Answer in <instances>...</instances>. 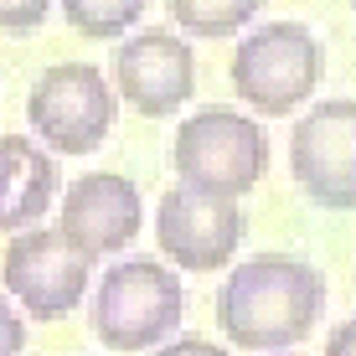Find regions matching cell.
I'll list each match as a JSON object with an SVG mask.
<instances>
[{
    "instance_id": "15",
    "label": "cell",
    "mask_w": 356,
    "mask_h": 356,
    "mask_svg": "<svg viewBox=\"0 0 356 356\" xmlns=\"http://www.w3.org/2000/svg\"><path fill=\"white\" fill-rule=\"evenodd\" d=\"M21 346H26V315L0 294V356H21Z\"/></svg>"
},
{
    "instance_id": "6",
    "label": "cell",
    "mask_w": 356,
    "mask_h": 356,
    "mask_svg": "<svg viewBox=\"0 0 356 356\" xmlns=\"http://www.w3.org/2000/svg\"><path fill=\"white\" fill-rule=\"evenodd\" d=\"M88 279H93V259L63 227L36 222L26 232H10L6 253H0V284L26 321H63L88 294Z\"/></svg>"
},
{
    "instance_id": "17",
    "label": "cell",
    "mask_w": 356,
    "mask_h": 356,
    "mask_svg": "<svg viewBox=\"0 0 356 356\" xmlns=\"http://www.w3.org/2000/svg\"><path fill=\"white\" fill-rule=\"evenodd\" d=\"M325 356H356V315H351V321H341V325H330Z\"/></svg>"
},
{
    "instance_id": "14",
    "label": "cell",
    "mask_w": 356,
    "mask_h": 356,
    "mask_svg": "<svg viewBox=\"0 0 356 356\" xmlns=\"http://www.w3.org/2000/svg\"><path fill=\"white\" fill-rule=\"evenodd\" d=\"M52 0H0V31L6 36H31L47 21Z\"/></svg>"
},
{
    "instance_id": "10",
    "label": "cell",
    "mask_w": 356,
    "mask_h": 356,
    "mask_svg": "<svg viewBox=\"0 0 356 356\" xmlns=\"http://www.w3.org/2000/svg\"><path fill=\"white\" fill-rule=\"evenodd\" d=\"M72 243L98 264V259H114L134 243V232L145 227V202L140 186L119 170H88L63 191V222Z\"/></svg>"
},
{
    "instance_id": "1",
    "label": "cell",
    "mask_w": 356,
    "mask_h": 356,
    "mask_svg": "<svg viewBox=\"0 0 356 356\" xmlns=\"http://www.w3.org/2000/svg\"><path fill=\"white\" fill-rule=\"evenodd\" d=\"M325 310V274L294 253H259L232 264L217 289V325L238 351H289Z\"/></svg>"
},
{
    "instance_id": "9",
    "label": "cell",
    "mask_w": 356,
    "mask_h": 356,
    "mask_svg": "<svg viewBox=\"0 0 356 356\" xmlns=\"http://www.w3.org/2000/svg\"><path fill=\"white\" fill-rule=\"evenodd\" d=\"M196 88V57L191 42H181L176 31H134L124 36L114 57V93L129 108H140L145 119H165Z\"/></svg>"
},
{
    "instance_id": "18",
    "label": "cell",
    "mask_w": 356,
    "mask_h": 356,
    "mask_svg": "<svg viewBox=\"0 0 356 356\" xmlns=\"http://www.w3.org/2000/svg\"><path fill=\"white\" fill-rule=\"evenodd\" d=\"M351 6H356V0H351Z\"/></svg>"
},
{
    "instance_id": "13",
    "label": "cell",
    "mask_w": 356,
    "mask_h": 356,
    "mask_svg": "<svg viewBox=\"0 0 356 356\" xmlns=\"http://www.w3.org/2000/svg\"><path fill=\"white\" fill-rule=\"evenodd\" d=\"M145 6L150 0H63V16L78 36L108 42V36H124L129 26H140Z\"/></svg>"
},
{
    "instance_id": "2",
    "label": "cell",
    "mask_w": 356,
    "mask_h": 356,
    "mask_svg": "<svg viewBox=\"0 0 356 356\" xmlns=\"http://www.w3.org/2000/svg\"><path fill=\"white\" fill-rule=\"evenodd\" d=\"M170 165H176L181 186L238 202L268 176V134L259 119L227 104L196 108L191 119H181L176 140H170Z\"/></svg>"
},
{
    "instance_id": "16",
    "label": "cell",
    "mask_w": 356,
    "mask_h": 356,
    "mask_svg": "<svg viewBox=\"0 0 356 356\" xmlns=\"http://www.w3.org/2000/svg\"><path fill=\"white\" fill-rule=\"evenodd\" d=\"M155 356H227L217 341H207V336H181V341H165Z\"/></svg>"
},
{
    "instance_id": "8",
    "label": "cell",
    "mask_w": 356,
    "mask_h": 356,
    "mask_svg": "<svg viewBox=\"0 0 356 356\" xmlns=\"http://www.w3.org/2000/svg\"><path fill=\"white\" fill-rule=\"evenodd\" d=\"M243 232V207L232 196H212L196 186H170L155 207V243L176 268L186 274H217V268L232 264Z\"/></svg>"
},
{
    "instance_id": "3",
    "label": "cell",
    "mask_w": 356,
    "mask_h": 356,
    "mask_svg": "<svg viewBox=\"0 0 356 356\" xmlns=\"http://www.w3.org/2000/svg\"><path fill=\"white\" fill-rule=\"evenodd\" d=\"M232 93L259 114H294L310 104V93L325 78V47L305 21H274L253 26L232 47Z\"/></svg>"
},
{
    "instance_id": "11",
    "label": "cell",
    "mask_w": 356,
    "mask_h": 356,
    "mask_svg": "<svg viewBox=\"0 0 356 356\" xmlns=\"http://www.w3.org/2000/svg\"><path fill=\"white\" fill-rule=\"evenodd\" d=\"M63 191L52 150L26 134H0V232H26Z\"/></svg>"
},
{
    "instance_id": "12",
    "label": "cell",
    "mask_w": 356,
    "mask_h": 356,
    "mask_svg": "<svg viewBox=\"0 0 356 356\" xmlns=\"http://www.w3.org/2000/svg\"><path fill=\"white\" fill-rule=\"evenodd\" d=\"M165 6L191 36H232L264 10V0H165Z\"/></svg>"
},
{
    "instance_id": "4",
    "label": "cell",
    "mask_w": 356,
    "mask_h": 356,
    "mask_svg": "<svg viewBox=\"0 0 356 356\" xmlns=\"http://www.w3.org/2000/svg\"><path fill=\"white\" fill-rule=\"evenodd\" d=\"M181 310H186V289H181L176 268L161 259H124L98 279L93 336L108 351L134 356V351L161 346L181 325Z\"/></svg>"
},
{
    "instance_id": "7",
    "label": "cell",
    "mask_w": 356,
    "mask_h": 356,
    "mask_svg": "<svg viewBox=\"0 0 356 356\" xmlns=\"http://www.w3.org/2000/svg\"><path fill=\"white\" fill-rule=\"evenodd\" d=\"M289 170L315 207L356 212V98H325L294 119Z\"/></svg>"
},
{
    "instance_id": "5",
    "label": "cell",
    "mask_w": 356,
    "mask_h": 356,
    "mask_svg": "<svg viewBox=\"0 0 356 356\" xmlns=\"http://www.w3.org/2000/svg\"><path fill=\"white\" fill-rule=\"evenodd\" d=\"M119 119V93L93 63H57L31 83L26 124L57 155H93Z\"/></svg>"
}]
</instances>
